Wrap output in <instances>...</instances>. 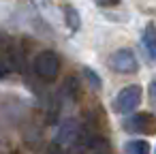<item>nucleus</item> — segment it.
Instances as JSON below:
<instances>
[{"label": "nucleus", "instance_id": "f257e3e1", "mask_svg": "<svg viewBox=\"0 0 156 154\" xmlns=\"http://www.w3.org/2000/svg\"><path fill=\"white\" fill-rule=\"evenodd\" d=\"M141 103V88L139 86H126L122 88L113 98V111L115 113H128Z\"/></svg>", "mask_w": 156, "mask_h": 154}, {"label": "nucleus", "instance_id": "f03ea898", "mask_svg": "<svg viewBox=\"0 0 156 154\" xmlns=\"http://www.w3.org/2000/svg\"><path fill=\"white\" fill-rule=\"evenodd\" d=\"M58 69H60V60L54 52H41L34 58V71L45 81H54L58 77Z\"/></svg>", "mask_w": 156, "mask_h": 154}, {"label": "nucleus", "instance_id": "7ed1b4c3", "mask_svg": "<svg viewBox=\"0 0 156 154\" xmlns=\"http://www.w3.org/2000/svg\"><path fill=\"white\" fill-rule=\"evenodd\" d=\"M109 66H111V71L122 73V75H133L139 69L137 66V58H135V54L130 49H118V52H113L109 56Z\"/></svg>", "mask_w": 156, "mask_h": 154}, {"label": "nucleus", "instance_id": "20e7f679", "mask_svg": "<svg viewBox=\"0 0 156 154\" xmlns=\"http://www.w3.org/2000/svg\"><path fill=\"white\" fill-rule=\"evenodd\" d=\"M124 128L130 131V133L150 135V133H156V118L152 113H135V116L126 118Z\"/></svg>", "mask_w": 156, "mask_h": 154}, {"label": "nucleus", "instance_id": "39448f33", "mask_svg": "<svg viewBox=\"0 0 156 154\" xmlns=\"http://www.w3.org/2000/svg\"><path fill=\"white\" fill-rule=\"evenodd\" d=\"M141 43H143V47H145L147 58H150V60H156V32H154L152 26L145 28V32H143V37H141Z\"/></svg>", "mask_w": 156, "mask_h": 154}, {"label": "nucleus", "instance_id": "423d86ee", "mask_svg": "<svg viewBox=\"0 0 156 154\" xmlns=\"http://www.w3.org/2000/svg\"><path fill=\"white\" fill-rule=\"evenodd\" d=\"M124 150H126V154H150L152 152V148L145 139H130L124 145Z\"/></svg>", "mask_w": 156, "mask_h": 154}, {"label": "nucleus", "instance_id": "0eeeda50", "mask_svg": "<svg viewBox=\"0 0 156 154\" xmlns=\"http://www.w3.org/2000/svg\"><path fill=\"white\" fill-rule=\"evenodd\" d=\"M64 20H66V26L71 28V32L79 30V26H81V20H79V13H77V9H73V7H64Z\"/></svg>", "mask_w": 156, "mask_h": 154}, {"label": "nucleus", "instance_id": "6e6552de", "mask_svg": "<svg viewBox=\"0 0 156 154\" xmlns=\"http://www.w3.org/2000/svg\"><path fill=\"white\" fill-rule=\"evenodd\" d=\"M83 73H86V77L92 81V88H96V90H98V88H101V77H98V75H96L92 69H88V66L83 69Z\"/></svg>", "mask_w": 156, "mask_h": 154}, {"label": "nucleus", "instance_id": "1a4fd4ad", "mask_svg": "<svg viewBox=\"0 0 156 154\" xmlns=\"http://www.w3.org/2000/svg\"><path fill=\"white\" fill-rule=\"evenodd\" d=\"M150 103L152 107H156V79L150 81Z\"/></svg>", "mask_w": 156, "mask_h": 154}, {"label": "nucleus", "instance_id": "9d476101", "mask_svg": "<svg viewBox=\"0 0 156 154\" xmlns=\"http://www.w3.org/2000/svg\"><path fill=\"white\" fill-rule=\"evenodd\" d=\"M45 154H66V152H64V148H62V145H58V143L54 141V143L47 148V152H45Z\"/></svg>", "mask_w": 156, "mask_h": 154}, {"label": "nucleus", "instance_id": "9b49d317", "mask_svg": "<svg viewBox=\"0 0 156 154\" xmlns=\"http://www.w3.org/2000/svg\"><path fill=\"white\" fill-rule=\"evenodd\" d=\"M96 2H98L101 7H113V5L120 2V0H96Z\"/></svg>", "mask_w": 156, "mask_h": 154}, {"label": "nucleus", "instance_id": "f8f14e48", "mask_svg": "<svg viewBox=\"0 0 156 154\" xmlns=\"http://www.w3.org/2000/svg\"><path fill=\"white\" fill-rule=\"evenodd\" d=\"M7 71H9L7 60H2V58H0V77H2V75H7Z\"/></svg>", "mask_w": 156, "mask_h": 154}, {"label": "nucleus", "instance_id": "ddd939ff", "mask_svg": "<svg viewBox=\"0 0 156 154\" xmlns=\"http://www.w3.org/2000/svg\"><path fill=\"white\" fill-rule=\"evenodd\" d=\"M154 154H156V152H154Z\"/></svg>", "mask_w": 156, "mask_h": 154}]
</instances>
